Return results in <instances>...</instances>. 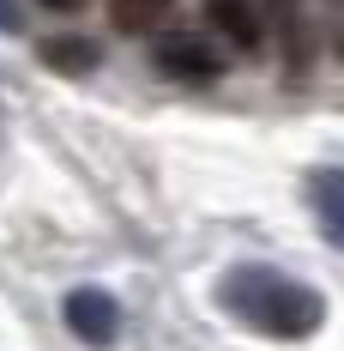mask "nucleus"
<instances>
[{
	"instance_id": "1",
	"label": "nucleus",
	"mask_w": 344,
	"mask_h": 351,
	"mask_svg": "<svg viewBox=\"0 0 344 351\" xmlns=\"http://www.w3.org/2000/svg\"><path fill=\"white\" fill-rule=\"evenodd\" d=\"M217 303H224L230 315H241L248 327L272 333V339H308L314 327L326 321L320 291L278 279L272 267H236L230 279L217 285Z\"/></svg>"
},
{
	"instance_id": "2",
	"label": "nucleus",
	"mask_w": 344,
	"mask_h": 351,
	"mask_svg": "<svg viewBox=\"0 0 344 351\" xmlns=\"http://www.w3.org/2000/svg\"><path fill=\"white\" fill-rule=\"evenodd\" d=\"M67 327L79 346L91 351H109L115 339H121V303L109 297V291H97V285H79V291H67Z\"/></svg>"
},
{
	"instance_id": "3",
	"label": "nucleus",
	"mask_w": 344,
	"mask_h": 351,
	"mask_svg": "<svg viewBox=\"0 0 344 351\" xmlns=\"http://www.w3.org/2000/svg\"><path fill=\"white\" fill-rule=\"evenodd\" d=\"M151 61L170 73V79H181V85H206V79L224 73V55H217L200 31H163L151 43Z\"/></svg>"
},
{
	"instance_id": "4",
	"label": "nucleus",
	"mask_w": 344,
	"mask_h": 351,
	"mask_svg": "<svg viewBox=\"0 0 344 351\" xmlns=\"http://www.w3.org/2000/svg\"><path fill=\"white\" fill-rule=\"evenodd\" d=\"M206 19L211 31H224L230 49H260V36H266V19L254 0H206Z\"/></svg>"
},
{
	"instance_id": "5",
	"label": "nucleus",
	"mask_w": 344,
	"mask_h": 351,
	"mask_svg": "<svg viewBox=\"0 0 344 351\" xmlns=\"http://www.w3.org/2000/svg\"><path fill=\"white\" fill-rule=\"evenodd\" d=\"M272 25L284 36V61L290 73L308 67V12H302V0H272Z\"/></svg>"
},
{
	"instance_id": "6",
	"label": "nucleus",
	"mask_w": 344,
	"mask_h": 351,
	"mask_svg": "<svg viewBox=\"0 0 344 351\" xmlns=\"http://www.w3.org/2000/svg\"><path fill=\"white\" fill-rule=\"evenodd\" d=\"M42 61L55 73H72V79H79V73H91L103 61V49H97L91 36H49V43H42Z\"/></svg>"
},
{
	"instance_id": "7",
	"label": "nucleus",
	"mask_w": 344,
	"mask_h": 351,
	"mask_svg": "<svg viewBox=\"0 0 344 351\" xmlns=\"http://www.w3.org/2000/svg\"><path fill=\"white\" fill-rule=\"evenodd\" d=\"M109 12H115V25H121V31L145 36V31H157V25H163L170 0H109Z\"/></svg>"
},
{
	"instance_id": "8",
	"label": "nucleus",
	"mask_w": 344,
	"mask_h": 351,
	"mask_svg": "<svg viewBox=\"0 0 344 351\" xmlns=\"http://www.w3.org/2000/svg\"><path fill=\"white\" fill-rule=\"evenodd\" d=\"M314 206H320V230L339 243V237H344V212H339V170H314Z\"/></svg>"
},
{
	"instance_id": "9",
	"label": "nucleus",
	"mask_w": 344,
	"mask_h": 351,
	"mask_svg": "<svg viewBox=\"0 0 344 351\" xmlns=\"http://www.w3.org/2000/svg\"><path fill=\"white\" fill-rule=\"evenodd\" d=\"M18 25H25V19H18V6H12V0H0V31H18Z\"/></svg>"
},
{
	"instance_id": "10",
	"label": "nucleus",
	"mask_w": 344,
	"mask_h": 351,
	"mask_svg": "<svg viewBox=\"0 0 344 351\" xmlns=\"http://www.w3.org/2000/svg\"><path fill=\"white\" fill-rule=\"evenodd\" d=\"M42 6H55V12H79L85 0H42Z\"/></svg>"
}]
</instances>
